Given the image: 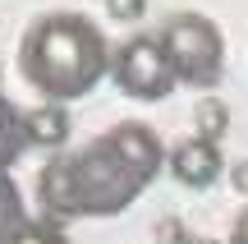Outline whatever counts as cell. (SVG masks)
Segmentation results:
<instances>
[{
  "mask_svg": "<svg viewBox=\"0 0 248 244\" xmlns=\"http://www.w3.org/2000/svg\"><path fill=\"white\" fill-rule=\"evenodd\" d=\"M23 134H28V147H64V138H69V106H60V101L28 106Z\"/></svg>",
  "mask_w": 248,
  "mask_h": 244,
  "instance_id": "obj_6",
  "label": "cell"
},
{
  "mask_svg": "<svg viewBox=\"0 0 248 244\" xmlns=\"http://www.w3.org/2000/svg\"><path fill=\"white\" fill-rule=\"evenodd\" d=\"M23 221H28V212H23V198H18V184L9 180V171H0V244L14 235Z\"/></svg>",
  "mask_w": 248,
  "mask_h": 244,
  "instance_id": "obj_8",
  "label": "cell"
},
{
  "mask_svg": "<svg viewBox=\"0 0 248 244\" xmlns=\"http://www.w3.org/2000/svg\"><path fill=\"white\" fill-rule=\"evenodd\" d=\"M28 147V134H23V111L14 106V101L0 97V171H9V166L23 157Z\"/></svg>",
  "mask_w": 248,
  "mask_h": 244,
  "instance_id": "obj_7",
  "label": "cell"
},
{
  "mask_svg": "<svg viewBox=\"0 0 248 244\" xmlns=\"http://www.w3.org/2000/svg\"><path fill=\"white\" fill-rule=\"evenodd\" d=\"M161 46H166L170 65H175L179 88L212 92L225 74V37L207 14H170L156 28Z\"/></svg>",
  "mask_w": 248,
  "mask_h": 244,
  "instance_id": "obj_3",
  "label": "cell"
},
{
  "mask_svg": "<svg viewBox=\"0 0 248 244\" xmlns=\"http://www.w3.org/2000/svg\"><path fill=\"white\" fill-rule=\"evenodd\" d=\"M225 125H230V111H225V106H221L216 97H202V101H198V134H202V138L221 143Z\"/></svg>",
  "mask_w": 248,
  "mask_h": 244,
  "instance_id": "obj_10",
  "label": "cell"
},
{
  "mask_svg": "<svg viewBox=\"0 0 248 244\" xmlns=\"http://www.w3.org/2000/svg\"><path fill=\"white\" fill-rule=\"evenodd\" d=\"M230 180H234V189H239V194H248V162L234 166V171H230Z\"/></svg>",
  "mask_w": 248,
  "mask_h": 244,
  "instance_id": "obj_13",
  "label": "cell"
},
{
  "mask_svg": "<svg viewBox=\"0 0 248 244\" xmlns=\"http://www.w3.org/2000/svg\"><path fill=\"white\" fill-rule=\"evenodd\" d=\"M0 74H5V69H0Z\"/></svg>",
  "mask_w": 248,
  "mask_h": 244,
  "instance_id": "obj_15",
  "label": "cell"
},
{
  "mask_svg": "<svg viewBox=\"0 0 248 244\" xmlns=\"http://www.w3.org/2000/svg\"><path fill=\"white\" fill-rule=\"evenodd\" d=\"M5 244H69V235H64L60 221H51V217H28Z\"/></svg>",
  "mask_w": 248,
  "mask_h": 244,
  "instance_id": "obj_9",
  "label": "cell"
},
{
  "mask_svg": "<svg viewBox=\"0 0 248 244\" xmlns=\"http://www.w3.org/2000/svg\"><path fill=\"white\" fill-rule=\"evenodd\" d=\"M170 147L142 120H124L97 134L88 147L55 157L37 175V198L51 221L69 217H120L152 189Z\"/></svg>",
  "mask_w": 248,
  "mask_h": 244,
  "instance_id": "obj_1",
  "label": "cell"
},
{
  "mask_svg": "<svg viewBox=\"0 0 248 244\" xmlns=\"http://www.w3.org/2000/svg\"><path fill=\"white\" fill-rule=\"evenodd\" d=\"M106 14L115 18V23H138V18L147 14V0H106Z\"/></svg>",
  "mask_w": 248,
  "mask_h": 244,
  "instance_id": "obj_11",
  "label": "cell"
},
{
  "mask_svg": "<svg viewBox=\"0 0 248 244\" xmlns=\"http://www.w3.org/2000/svg\"><path fill=\"white\" fill-rule=\"evenodd\" d=\"M166 171L175 175L184 189H212V184L221 180V171H225L221 143H212V138H202V134L184 138V143H175L166 152Z\"/></svg>",
  "mask_w": 248,
  "mask_h": 244,
  "instance_id": "obj_5",
  "label": "cell"
},
{
  "mask_svg": "<svg viewBox=\"0 0 248 244\" xmlns=\"http://www.w3.org/2000/svg\"><path fill=\"white\" fill-rule=\"evenodd\" d=\"M110 51L115 46L88 14L55 9V14H42L28 23L23 42H18V69L42 101L69 106L110 74Z\"/></svg>",
  "mask_w": 248,
  "mask_h": 244,
  "instance_id": "obj_2",
  "label": "cell"
},
{
  "mask_svg": "<svg viewBox=\"0 0 248 244\" xmlns=\"http://www.w3.org/2000/svg\"><path fill=\"white\" fill-rule=\"evenodd\" d=\"M179 244H216V240H179Z\"/></svg>",
  "mask_w": 248,
  "mask_h": 244,
  "instance_id": "obj_14",
  "label": "cell"
},
{
  "mask_svg": "<svg viewBox=\"0 0 248 244\" xmlns=\"http://www.w3.org/2000/svg\"><path fill=\"white\" fill-rule=\"evenodd\" d=\"M110 79L124 97L133 101H161L179 88L175 65H170L166 46H161L156 33H133L110 51Z\"/></svg>",
  "mask_w": 248,
  "mask_h": 244,
  "instance_id": "obj_4",
  "label": "cell"
},
{
  "mask_svg": "<svg viewBox=\"0 0 248 244\" xmlns=\"http://www.w3.org/2000/svg\"><path fill=\"white\" fill-rule=\"evenodd\" d=\"M225 244H248V208L234 217V230H230V240H225Z\"/></svg>",
  "mask_w": 248,
  "mask_h": 244,
  "instance_id": "obj_12",
  "label": "cell"
}]
</instances>
